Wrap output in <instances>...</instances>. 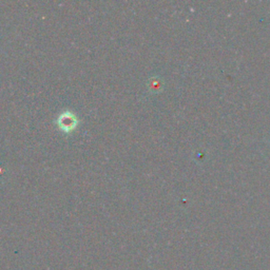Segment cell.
I'll use <instances>...</instances> for the list:
<instances>
[{
	"instance_id": "cell-1",
	"label": "cell",
	"mask_w": 270,
	"mask_h": 270,
	"mask_svg": "<svg viewBox=\"0 0 270 270\" xmlns=\"http://www.w3.org/2000/svg\"><path fill=\"white\" fill-rule=\"evenodd\" d=\"M55 123L63 132L69 134L76 129L79 124V119L73 112L68 110L64 111L62 114H59L58 117L56 118Z\"/></svg>"
}]
</instances>
